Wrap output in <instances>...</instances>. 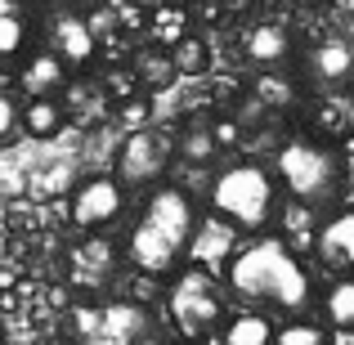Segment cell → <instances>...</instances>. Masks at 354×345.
<instances>
[{
  "label": "cell",
  "mask_w": 354,
  "mask_h": 345,
  "mask_svg": "<svg viewBox=\"0 0 354 345\" xmlns=\"http://www.w3.org/2000/svg\"><path fill=\"white\" fill-rule=\"evenodd\" d=\"M211 139H216V148H238L242 144V121L238 117H220V121H211Z\"/></svg>",
  "instance_id": "f1b7e54d"
},
{
  "label": "cell",
  "mask_w": 354,
  "mask_h": 345,
  "mask_svg": "<svg viewBox=\"0 0 354 345\" xmlns=\"http://www.w3.org/2000/svg\"><path fill=\"white\" fill-rule=\"evenodd\" d=\"M175 5H189V0H175Z\"/></svg>",
  "instance_id": "f35d334b"
},
{
  "label": "cell",
  "mask_w": 354,
  "mask_h": 345,
  "mask_svg": "<svg viewBox=\"0 0 354 345\" xmlns=\"http://www.w3.org/2000/svg\"><path fill=\"white\" fill-rule=\"evenodd\" d=\"M269 337H274V319L265 310L242 305L220 319V345H269Z\"/></svg>",
  "instance_id": "4fadbf2b"
},
{
  "label": "cell",
  "mask_w": 354,
  "mask_h": 345,
  "mask_svg": "<svg viewBox=\"0 0 354 345\" xmlns=\"http://www.w3.org/2000/svg\"><path fill=\"white\" fill-rule=\"evenodd\" d=\"M323 323L354 337V278H337V283L323 292Z\"/></svg>",
  "instance_id": "d6986e66"
},
{
  "label": "cell",
  "mask_w": 354,
  "mask_h": 345,
  "mask_svg": "<svg viewBox=\"0 0 354 345\" xmlns=\"http://www.w3.org/2000/svg\"><path fill=\"white\" fill-rule=\"evenodd\" d=\"M211 216H220L229 229L238 233H265L274 225L278 216V202H283V193H278V180L269 166L260 162H238V166H225V171L211 180Z\"/></svg>",
  "instance_id": "3957f363"
},
{
  "label": "cell",
  "mask_w": 354,
  "mask_h": 345,
  "mask_svg": "<svg viewBox=\"0 0 354 345\" xmlns=\"http://www.w3.org/2000/svg\"><path fill=\"white\" fill-rule=\"evenodd\" d=\"M121 211H126V184H121L117 175H86V180L77 184V193H72V202H68L72 225L86 229V233H99V229L117 225Z\"/></svg>",
  "instance_id": "8992f818"
},
{
  "label": "cell",
  "mask_w": 354,
  "mask_h": 345,
  "mask_svg": "<svg viewBox=\"0 0 354 345\" xmlns=\"http://www.w3.org/2000/svg\"><path fill=\"white\" fill-rule=\"evenodd\" d=\"M14 130H18V104H14V95L0 90V139H9Z\"/></svg>",
  "instance_id": "1f68e13d"
},
{
  "label": "cell",
  "mask_w": 354,
  "mask_h": 345,
  "mask_svg": "<svg viewBox=\"0 0 354 345\" xmlns=\"http://www.w3.org/2000/svg\"><path fill=\"white\" fill-rule=\"evenodd\" d=\"M166 54H171V63H175V72H180V77H202V72H207V63H211L207 41H202V36H180V41H175Z\"/></svg>",
  "instance_id": "44dd1931"
},
{
  "label": "cell",
  "mask_w": 354,
  "mask_h": 345,
  "mask_svg": "<svg viewBox=\"0 0 354 345\" xmlns=\"http://www.w3.org/2000/svg\"><path fill=\"white\" fill-rule=\"evenodd\" d=\"M220 278L242 305L265 314H287L292 319V314H305L314 305L310 265L296 251H287L283 238H265V233H251L247 242L238 238Z\"/></svg>",
  "instance_id": "6da1fadb"
},
{
  "label": "cell",
  "mask_w": 354,
  "mask_h": 345,
  "mask_svg": "<svg viewBox=\"0 0 354 345\" xmlns=\"http://www.w3.org/2000/svg\"><path fill=\"white\" fill-rule=\"evenodd\" d=\"M193 225H198V207H193L189 193H184L180 184H157V189L148 193L130 238H126V260L139 274H153V278L171 274L184 260Z\"/></svg>",
  "instance_id": "7a4b0ae2"
},
{
  "label": "cell",
  "mask_w": 354,
  "mask_h": 345,
  "mask_svg": "<svg viewBox=\"0 0 354 345\" xmlns=\"http://www.w3.org/2000/svg\"><path fill=\"white\" fill-rule=\"evenodd\" d=\"M95 50H99V41L90 36V27H86L81 14H59L54 18V54H59L68 68H86V63L95 59Z\"/></svg>",
  "instance_id": "8fae6325"
},
{
  "label": "cell",
  "mask_w": 354,
  "mask_h": 345,
  "mask_svg": "<svg viewBox=\"0 0 354 345\" xmlns=\"http://www.w3.org/2000/svg\"><path fill=\"white\" fill-rule=\"evenodd\" d=\"M18 81H23L27 99L32 95H59V90L68 86V63H63L54 50H41V54H32V59L23 63Z\"/></svg>",
  "instance_id": "5bb4252c"
},
{
  "label": "cell",
  "mask_w": 354,
  "mask_h": 345,
  "mask_svg": "<svg viewBox=\"0 0 354 345\" xmlns=\"http://www.w3.org/2000/svg\"><path fill=\"white\" fill-rule=\"evenodd\" d=\"M148 32L162 50H171L180 36H189V5H175V0H162L157 9H148Z\"/></svg>",
  "instance_id": "ac0fdd59"
},
{
  "label": "cell",
  "mask_w": 354,
  "mask_h": 345,
  "mask_svg": "<svg viewBox=\"0 0 354 345\" xmlns=\"http://www.w3.org/2000/svg\"><path fill=\"white\" fill-rule=\"evenodd\" d=\"M216 153H220V148H216V139H211L207 126H193V130H184V135H180V157L189 166H207Z\"/></svg>",
  "instance_id": "d4e9b609"
},
{
  "label": "cell",
  "mask_w": 354,
  "mask_h": 345,
  "mask_svg": "<svg viewBox=\"0 0 354 345\" xmlns=\"http://www.w3.org/2000/svg\"><path fill=\"white\" fill-rule=\"evenodd\" d=\"M310 77L323 81V86L350 81L354 77V41H346V36H323L310 50Z\"/></svg>",
  "instance_id": "30bf717a"
},
{
  "label": "cell",
  "mask_w": 354,
  "mask_h": 345,
  "mask_svg": "<svg viewBox=\"0 0 354 345\" xmlns=\"http://www.w3.org/2000/svg\"><path fill=\"white\" fill-rule=\"evenodd\" d=\"M314 251L328 269H341L350 274L354 269V207L350 211H337L328 225L314 229Z\"/></svg>",
  "instance_id": "9c48e42d"
},
{
  "label": "cell",
  "mask_w": 354,
  "mask_h": 345,
  "mask_svg": "<svg viewBox=\"0 0 354 345\" xmlns=\"http://www.w3.org/2000/svg\"><path fill=\"white\" fill-rule=\"evenodd\" d=\"M337 5H341V9H346V14H354V0H337Z\"/></svg>",
  "instance_id": "74e56055"
},
{
  "label": "cell",
  "mask_w": 354,
  "mask_h": 345,
  "mask_svg": "<svg viewBox=\"0 0 354 345\" xmlns=\"http://www.w3.org/2000/svg\"><path fill=\"white\" fill-rule=\"evenodd\" d=\"M27 41V23L14 0H0V59H14Z\"/></svg>",
  "instance_id": "603a6c76"
},
{
  "label": "cell",
  "mask_w": 354,
  "mask_h": 345,
  "mask_svg": "<svg viewBox=\"0 0 354 345\" xmlns=\"http://www.w3.org/2000/svg\"><path fill=\"white\" fill-rule=\"evenodd\" d=\"M269 345H332V337H328V328H323V323L292 314L287 323H278V328H274Z\"/></svg>",
  "instance_id": "ffe728a7"
},
{
  "label": "cell",
  "mask_w": 354,
  "mask_h": 345,
  "mask_svg": "<svg viewBox=\"0 0 354 345\" xmlns=\"http://www.w3.org/2000/svg\"><path fill=\"white\" fill-rule=\"evenodd\" d=\"M278 238L287 242V251H296V256H314V207L310 202H296V198H287V202H278Z\"/></svg>",
  "instance_id": "7c38bea8"
},
{
  "label": "cell",
  "mask_w": 354,
  "mask_h": 345,
  "mask_svg": "<svg viewBox=\"0 0 354 345\" xmlns=\"http://www.w3.org/2000/svg\"><path fill=\"white\" fill-rule=\"evenodd\" d=\"M166 310H171V323L184 341H202L220 328L225 319V296H220L216 278L198 265H184L180 274L171 278V296H166Z\"/></svg>",
  "instance_id": "5b68a950"
},
{
  "label": "cell",
  "mask_w": 354,
  "mask_h": 345,
  "mask_svg": "<svg viewBox=\"0 0 354 345\" xmlns=\"http://www.w3.org/2000/svg\"><path fill=\"white\" fill-rule=\"evenodd\" d=\"M323 126H328V130H341V113H337V108H323Z\"/></svg>",
  "instance_id": "836d02e7"
},
{
  "label": "cell",
  "mask_w": 354,
  "mask_h": 345,
  "mask_svg": "<svg viewBox=\"0 0 354 345\" xmlns=\"http://www.w3.org/2000/svg\"><path fill=\"white\" fill-rule=\"evenodd\" d=\"M104 113V86H90V81H77V86H68V99H63V113H77V117H86V113Z\"/></svg>",
  "instance_id": "484cf974"
},
{
  "label": "cell",
  "mask_w": 354,
  "mask_h": 345,
  "mask_svg": "<svg viewBox=\"0 0 354 345\" xmlns=\"http://www.w3.org/2000/svg\"><path fill=\"white\" fill-rule=\"evenodd\" d=\"M171 77H175V63H171L166 50H148V54L135 59V81L139 86H166Z\"/></svg>",
  "instance_id": "cb8c5ba5"
},
{
  "label": "cell",
  "mask_w": 354,
  "mask_h": 345,
  "mask_svg": "<svg viewBox=\"0 0 354 345\" xmlns=\"http://www.w3.org/2000/svg\"><path fill=\"white\" fill-rule=\"evenodd\" d=\"M238 238H242V233L229 229L220 216H207V220L198 216V225H193V233H189V247H184V260L198 265V269H207L211 278H220V274H225L229 251L238 247Z\"/></svg>",
  "instance_id": "ba28073f"
},
{
  "label": "cell",
  "mask_w": 354,
  "mask_h": 345,
  "mask_svg": "<svg viewBox=\"0 0 354 345\" xmlns=\"http://www.w3.org/2000/svg\"><path fill=\"white\" fill-rule=\"evenodd\" d=\"M99 314L104 310H95V305H72V332H77V337H95L99 332Z\"/></svg>",
  "instance_id": "4dcf8cb0"
},
{
  "label": "cell",
  "mask_w": 354,
  "mask_h": 345,
  "mask_svg": "<svg viewBox=\"0 0 354 345\" xmlns=\"http://www.w3.org/2000/svg\"><path fill=\"white\" fill-rule=\"evenodd\" d=\"M99 332H104V337H113L117 345H130L135 337H144V332H148V314H144V305H130V301L108 305V310L99 314Z\"/></svg>",
  "instance_id": "e0dca14e"
},
{
  "label": "cell",
  "mask_w": 354,
  "mask_h": 345,
  "mask_svg": "<svg viewBox=\"0 0 354 345\" xmlns=\"http://www.w3.org/2000/svg\"><path fill=\"white\" fill-rule=\"evenodd\" d=\"M341 157H346V162L354 157V130H341Z\"/></svg>",
  "instance_id": "e575fe53"
},
{
  "label": "cell",
  "mask_w": 354,
  "mask_h": 345,
  "mask_svg": "<svg viewBox=\"0 0 354 345\" xmlns=\"http://www.w3.org/2000/svg\"><path fill=\"white\" fill-rule=\"evenodd\" d=\"M68 301H72L68 287H50V305H63V310H68Z\"/></svg>",
  "instance_id": "d590c367"
},
{
  "label": "cell",
  "mask_w": 354,
  "mask_h": 345,
  "mask_svg": "<svg viewBox=\"0 0 354 345\" xmlns=\"http://www.w3.org/2000/svg\"><path fill=\"white\" fill-rule=\"evenodd\" d=\"M86 27L95 41H104V36H117V9L113 5H99L95 14H86Z\"/></svg>",
  "instance_id": "f546056e"
},
{
  "label": "cell",
  "mask_w": 354,
  "mask_h": 345,
  "mask_svg": "<svg viewBox=\"0 0 354 345\" xmlns=\"http://www.w3.org/2000/svg\"><path fill=\"white\" fill-rule=\"evenodd\" d=\"M130 5H139V9H157L162 0H130Z\"/></svg>",
  "instance_id": "8d00e7d4"
},
{
  "label": "cell",
  "mask_w": 354,
  "mask_h": 345,
  "mask_svg": "<svg viewBox=\"0 0 354 345\" xmlns=\"http://www.w3.org/2000/svg\"><path fill=\"white\" fill-rule=\"evenodd\" d=\"M77 260H90V265H99V269H108L117 260V247L108 238H90V242H81V251H77Z\"/></svg>",
  "instance_id": "83f0119b"
},
{
  "label": "cell",
  "mask_w": 354,
  "mask_h": 345,
  "mask_svg": "<svg viewBox=\"0 0 354 345\" xmlns=\"http://www.w3.org/2000/svg\"><path fill=\"white\" fill-rule=\"evenodd\" d=\"M341 162H346L341 153L314 144V139H287L278 148L274 180H278V189H287V198L323 207V202H332L341 193V180H346V166Z\"/></svg>",
  "instance_id": "277c9868"
},
{
  "label": "cell",
  "mask_w": 354,
  "mask_h": 345,
  "mask_svg": "<svg viewBox=\"0 0 354 345\" xmlns=\"http://www.w3.org/2000/svg\"><path fill=\"white\" fill-rule=\"evenodd\" d=\"M117 121L126 130H144V126H153V104H148V95H130V99H121L117 104Z\"/></svg>",
  "instance_id": "4316f807"
},
{
  "label": "cell",
  "mask_w": 354,
  "mask_h": 345,
  "mask_svg": "<svg viewBox=\"0 0 354 345\" xmlns=\"http://www.w3.org/2000/svg\"><path fill=\"white\" fill-rule=\"evenodd\" d=\"M108 90H113L117 99H130L139 90V81H135V72H108V81H104Z\"/></svg>",
  "instance_id": "d6a6232c"
},
{
  "label": "cell",
  "mask_w": 354,
  "mask_h": 345,
  "mask_svg": "<svg viewBox=\"0 0 354 345\" xmlns=\"http://www.w3.org/2000/svg\"><path fill=\"white\" fill-rule=\"evenodd\" d=\"M166 157H171V144L157 139L148 126L126 130V139H121V148H117V180L130 184V189H148V184L162 180Z\"/></svg>",
  "instance_id": "52a82bcc"
},
{
  "label": "cell",
  "mask_w": 354,
  "mask_h": 345,
  "mask_svg": "<svg viewBox=\"0 0 354 345\" xmlns=\"http://www.w3.org/2000/svg\"><path fill=\"white\" fill-rule=\"evenodd\" d=\"M251 95L265 108H292L296 104V81L283 77V72H260V77L251 81Z\"/></svg>",
  "instance_id": "7402d4cb"
},
{
  "label": "cell",
  "mask_w": 354,
  "mask_h": 345,
  "mask_svg": "<svg viewBox=\"0 0 354 345\" xmlns=\"http://www.w3.org/2000/svg\"><path fill=\"white\" fill-rule=\"evenodd\" d=\"M242 54H247L251 63H260V68H274V63H283L287 54H292V32H287L283 23H260V27L247 32Z\"/></svg>",
  "instance_id": "9a60e30c"
},
{
  "label": "cell",
  "mask_w": 354,
  "mask_h": 345,
  "mask_svg": "<svg viewBox=\"0 0 354 345\" xmlns=\"http://www.w3.org/2000/svg\"><path fill=\"white\" fill-rule=\"evenodd\" d=\"M63 104L54 95H32L27 108H18V130H27L32 139H54L63 130Z\"/></svg>",
  "instance_id": "2e32d148"
}]
</instances>
